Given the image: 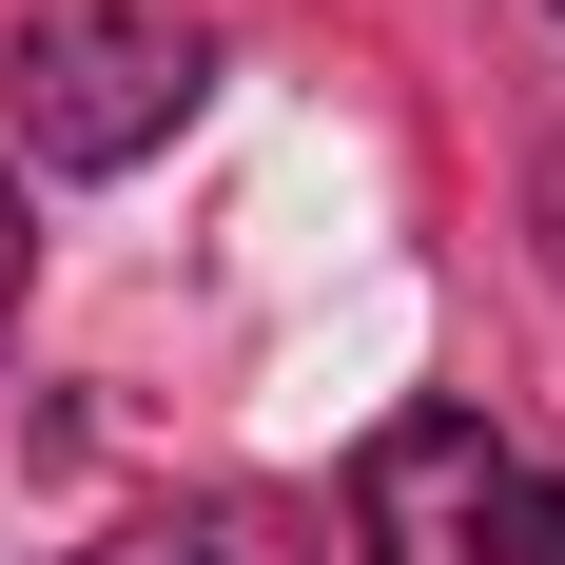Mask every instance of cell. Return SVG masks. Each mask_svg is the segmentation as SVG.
Wrapping results in <instances>:
<instances>
[{
	"instance_id": "cell-6",
	"label": "cell",
	"mask_w": 565,
	"mask_h": 565,
	"mask_svg": "<svg viewBox=\"0 0 565 565\" xmlns=\"http://www.w3.org/2000/svg\"><path fill=\"white\" fill-rule=\"evenodd\" d=\"M526 215H546V274H565V157H546V195H526Z\"/></svg>"
},
{
	"instance_id": "cell-1",
	"label": "cell",
	"mask_w": 565,
	"mask_h": 565,
	"mask_svg": "<svg viewBox=\"0 0 565 565\" xmlns=\"http://www.w3.org/2000/svg\"><path fill=\"white\" fill-rule=\"evenodd\" d=\"M195 78H215V58L175 40L157 0H58L0 98H20V157H40V175H137L175 117H195Z\"/></svg>"
},
{
	"instance_id": "cell-4",
	"label": "cell",
	"mask_w": 565,
	"mask_h": 565,
	"mask_svg": "<svg viewBox=\"0 0 565 565\" xmlns=\"http://www.w3.org/2000/svg\"><path fill=\"white\" fill-rule=\"evenodd\" d=\"M508 565H565V488H526V526H508Z\"/></svg>"
},
{
	"instance_id": "cell-3",
	"label": "cell",
	"mask_w": 565,
	"mask_h": 565,
	"mask_svg": "<svg viewBox=\"0 0 565 565\" xmlns=\"http://www.w3.org/2000/svg\"><path fill=\"white\" fill-rule=\"evenodd\" d=\"M78 565H312V546H292L254 488H175V508H117Z\"/></svg>"
},
{
	"instance_id": "cell-5",
	"label": "cell",
	"mask_w": 565,
	"mask_h": 565,
	"mask_svg": "<svg viewBox=\"0 0 565 565\" xmlns=\"http://www.w3.org/2000/svg\"><path fill=\"white\" fill-rule=\"evenodd\" d=\"M20 254H40V234H20V175H0V332H20Z\"/></svg>"
},
{
	"instance_id": "cell-2",
	"label": "cell",
	"mask_w": 565,
	"mask_h": 565,
	"mask_svg": "<svg viewBox=\"0 0 565 565\" xmlns=\"http://www.w3.org/2000/svg\"><path fill=\"white\" fill-rule=\"evenodd\" d=\"M508 526H526V468L488 409H391L351 449V546L371 565H508Z\"/></svg>"
}]
</instances>
